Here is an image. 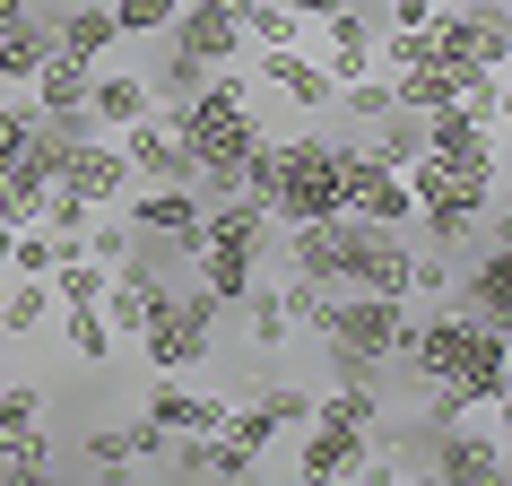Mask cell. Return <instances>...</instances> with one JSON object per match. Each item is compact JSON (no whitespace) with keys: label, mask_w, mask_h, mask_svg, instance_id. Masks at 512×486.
<instances>
[{"label":"cell","mask_w":512,"mask_h":486,"mask_svg":"<svg viewBox=\"0 0 512 486\" xmlns=\"http://www.w3.org/2000/svg\"><path fill=\"white\" fill-rule=\"evenodd\" d=\"M79 460H87V469H131V426H87L79 434Z\"/></svg>","instance_id":"cell-31"},{"label":"cell","mask_w":512,"mask_h":486,"mask_svg":"<svg viewBox=\"0 0 512 486\" xmlns=\"http://www.w3.org/2000/svg\"><path fill=\"white\" fill-rule=\"evenodd\" d=\"M53 313H61L53 278H9V270H0V339H35Z\"/></svg>","instance_id":"cell-22"},{"label":"cell","mask_w":512,"mask_h":486,"mask_svg":"<svg viewBox=\"0 0 512 486\" xmlns=\"http://www.w3.org/2000/svg\"><path fill=\"white\" fill-rule=\"evenodd\" d=\"M174 139H183V157H191L200 200H226L243 183V157L270 139V122L252 113V79H235V61H217L209 79H200V96L174 105Z\"/></svg>","instance_id":"cell-1"},{"label":"cell","mask_w":512,"mask_h":486,"mask_svg":"<svg viewBox=\"0 0 512 486\" xmlns=\"http://www.w3.org/2000/svg\"><path fill=\"white\" fill-rule=\"evenodd\" d=\"M18 9H27V0H0V18H18Z\"/></svg>","instance_id":"cell-39"},{"label":"cell","mask_w":512,"mask_h":486,"mask_svg":"<svg viewBox=\"0 0 512 486\" xmlns=\"http://www.w3.org/2000/svg\"><path fill=\"white\" fill-rule=\"evenodd\" d=\"M61 252H70V243H61L53 226H9L0 270H9V278H53V270H61Z\"/></svg>","instance_id":"cell-24"},{"label":"cell","mask_w":512,"mask_h":486,"mask_svg":"<svg viewBox=\"0 0 512 486\" xmlns=\"http://www.w3.org/2000/svg\"><path fill=\"white\" fill-rule=\"evenodd\" d=\"M200 79H209V61H191V53H174V44H165V61L157 70H148V105H183V96H200Z\"/></svg>","instance_id":"cell-27"},{"label":"cell","mask_w":512,"mask_h":486,"mask_svg":"<svg viewBox=\"0 0 512 486\" xmlns=\"http://www.w3.org/2000/svg\"><path fill=\"white\" fill-rule=\"evenodd\" d=\"M53 183L79 191L87 209H122V200H131V157H122V139L87 131V139H70V148H61V174H53Z\"/></svg>","instance_id":"cell-9"},{"label":"cell","mask_w":512,"mask_h":486,"mask_svg":"<svg viewBox=\"0 0 512 486\" xmlns=\"http://www.w3.org/2000/svg\"><path fill=\"white\" fill-rule=\"evenodd\" d=\"M278 252V217L261 209V200H243V191H226V200H209L200 209V287H209L217 304H243L252 287H261V261Z\"/></svg>","instance_id":"cell-4"},{"label":"cell","mask_w":512,"mask_h":486,"mask_svg":"<svg viewBox=\"0 0 512 486\" xmlns=\"http://www.w3.org/2000/svg\"><path fill=\"white\" fill-rule=\"evenodd\" d=\"M348 209V174H339V139L296 131L278 139V183H270V217L278 226H313V217Z\"/></svg>","instance_id":"cell-5"},{"label":"cell","mask_w":512,"mask_h":486,"mask_svg":"<svg viewBox=\"0 0 512 486\" xmlns=\"http://www.w3.org/2000/svg\"><path fill=\"white\" fill-rule=\"evenodd\" d=\"M217 322H226V304H217L200 278L165 287V304L139 322V356H148V374H191V365H209Z\"/></svg>","instance_id":"cell-7"},{"label":"cell","mask_w":512,"mask_h":486,"mask_svg":"<svg viewBox=\"0 0 512 486\" xmlns=\"http://www.w3.org/2000/svg\"><path fill=\"white\" fill-rule=\"evenodd\" d=\"M44 61H53V18H44V9H18V18H0V87L35 79Z\"/></svg>","instance_id":"cell-20"},{"label":"cell","mask_w":512,"mask_h":486,"mask_svg":"<svg viewBox=\"0 0 512 486\" xmlns=\"http://www.w3.org/2000/svg\"><path fill=\"white\" fill-rule=\"evenodd\" d=\"M408 365H417V382H452L478 417H504L512 348H504L495 322H478V313H426L408 330Z\"/></svg>","instance_id":"cell-2"},{"label":"cell","mask_w":512,"mask_h":486,"mask_svg":"<svg viewBox=\"0 0 512 486\" xmlns=\"http://www.w3.org/2000/svg\"><path fill=\"white\" fill-rule=\"evenodd\" d=\"M113 44H122V27H113V0H61L53 9V53L61 61H113Z\"/></svg>","instance_id":"cell-16"},{"label":"cell","mask_w":512,"mask_h":486,"mask_svg":"<svg viewBox=\"0 0 512 486\" xmlns=\"http://www.w3.org/2000/svg\"><path fill=\"white\" fill-rule=\"evenodd\" d=\"M165 44L174 53H191V61H235L243 53V0H183L174 9V27H165Z\"/></svg>","instance_id":"cell-11"},{"label":"cell","mask_w":512,"mask_h":486,"mask_svg":"<svg viewBox=\"0 0 512 486\" xmlns=\"http://www.w3.org/2000/svg\"><path fill=\"white\" fill-rule=\"evenodd\" d=\"M296 18H330V9H348V0H287Z\"/></svg>","instance_id":"cell-38"},{"label":"cell","mask_w":512,"mask_h":486,"mask_svg":"<svg viewBox=\"0 0 512 486\" xmlns=\"http://www.w3.org/2000/svg\"><path fill=\"white\" fill-rule=\"evenodd\" d=\"M426 478L434 486H504V434L495 426H434L426 434Z\"/></svg>","instance_id":"cell-8"},{"label":"cell","mask_w":512,"mask_h":486,"mask_svg":"<svg viewBox=\"0 0 512 486\" xmlns=\"http://www.w3.org/2000/svg\"><path fill=\"white\" fill-rule=\"evenodd\" d=\"M35 113L53 122V131H70V139H87V61H44L35 70Z\"/></svg>","instance_id":"cell-19"},{"label":"cell","mask_w":512,"mask_h":486,"mask_svg":"<svg viewBox=\"0 0 512 486\" xmlns=\"http://www.w3.org/2000/svg\"><path fill=\"white\" fill-rule=\"evenodd\" d=\"M261 408H270L278 426H304V417H313V391H296V382H270V391H261Z\"/></svg>","instance_id":"cell-36"},{"label":"cell","mask_w":512,"mask_h":486,"mask_svg":"<svg viewBox=\"0 0 512 486\" xmlns=\"http://www.w3.org/2000/svg\"><path fill=\"white\" fill-rule=\"evenodd\" d=\"M0 252H9V217H0Z\"/></svg>","instance_id":"cell-40"},{"label":"cell","mask_w":512,"mask_h":486,"mask_svg":"<svg viewBox=\"0 0 512 486\" xmlns=\"http://www.w3.org/2000/svg\"><path fill=\"white\" fill-rule=\"evenodd\" d=\"M322 348H330V374L339 382H382V365L391 356H408V330H417V304L408 296H339L330 287V304H322Z\"/></svg>","instance_id":"cell-3"},{"label":"cell","mask_w":512,"mask_h":486,"mask_svg":"<svg viewBox=\"0 0 512 486\" xmlns=\"http://www.w3.org/2000/svg\"><path fill=\"white\" fill-rule=\"evenodd\" d=\"M408 226H374L365 217V235H356V261H348V287L356 296H408Z\"/></svg>","instance_id":"cell-13"},{"label":"cell","mask_w":512,"mask_h":486,"mask_svg":"<svg viewBox=\"0 0 512 486\" xmlns=\"http://www.w3.org/2000/svg\"><path fill=\"white\" fill-rule=\"evenodd\" d=\"M261 79H270L287 105H304V113H322V105H330V70L304 53V44H278V53H261Z\"/></svg>","instance_id":"cell-21"},{"label":"cell","mask_w":512,"mask_h":486,"mask_svg":"<svg viewBox=\"0 0 512 486\" xmlns=\"http://www.w3.org/2000/svg\"><path fill=\"white\" fill-rule=\"evenodd\" d=\"M374 18H382V27H426V18H434V0H382Z\"/></svg>","instance_id":"cell-37"},{"label":"cell","mask_w":512,"mask_h":486,"mask_svg":"<svg viewBox=\"0 0 512 486\" xmlns=\"http://www.w3.org/2000/svg\"><path fill=\"white\" fill-rule=\"evenodd\" d=\"M278 304H287V322H296V330H313V322H322V304H330V287L296 278V287H278Z\"/></svg>","instance_id":"cell-35"},{"label":"cell","mask_w":512,"mask_h":486,"mask_svg":"<svg viewBox=\"0 0 512 486\" xmlns=\"http://www.w3.org/2000/svg\"><path fill=\"white\" fill-rule=\"evenodd\" d=\"M365 460H374V426H330V417H304V443H296V478H304V486L365 478Z\"/></svg>","instance_id":"cell-10"},{"label":"cell","mask_w":512,"mask_h":486,"mask_svg":"<svg viewBox=\"0 0 512 486\" xmlns=\"http://www.w3.org/2000/svg\"><path fill=\"white\" fill-rule=\"evenodd\" d=\"M105 287H113L105 261H87V252H61V270H53V296H61V304H105Z\"/></svg>","instance_id":"cell-28"},{"label":"cell","mask_w":512,"mask_h":486,"mask_svg":"<svg viewBox=\"0 0 512 486\" xmlns=\"http://www.w3.org/2000/svg\"><path fill=\"white\" fill-rule=\"evenodd\" d=\"M374 35H382V18L365 9V0H348V9H330V18H322V70H330V87L374 70Z\"/></svg>","instance_id":"cell-14"},{"label":"cell","mask_w":512,"mask_h":486,"mask_svg":"<svg viewBox=\"0 0 512 486\" xmlns=\"http://www.w3.org/2000/svg\"><path fill=\"white\" fill-rule=\"evenodd\" d=\"M61 313H70V356H79V365H105V356H113L105 304H61Z\"/></svg>","instance_id":"cell-30"},{"label":"cell","mask_w":512,"mask_h":486,"mask_svg":"<svg viewBox=\"0 0 512 486\" xmlns=\"http://www.w3.org/2000/svg\"><path fill=\"white\" fill-rule=\"evenodd\" d=\"M44 469H53V434H44V417L0 434V478H44Z\"/></svg>","instance_id":"cell-26"},{"label":"cell","mask_w":512,"mask_h":486,"mask_svg":"<svg viewBox=\"0 0 512 486\" xmlns=\"http://www.w3.org/2000/svg\"><path fill=\"white\" fill-rule=\"evenodd\" d=\"M35 122H44V113H35V105H0V174L18 165V148H27V139H35Z\"/></svg>","instance_id":"cell-34"},{"label":"cell","mask_w":512,"mask_h":486,"mask_svg":"<svg viewBox=\"0 0 512 486\" xmlns=\"http://www.w3.org/2000/svg\"><path fill=\"white\" fill-rule=\"evenodd\" d=\"M174 9H183V0H113V27L122 35H165Z\"/></svg>","instance_id":"cell-33"},{"label":"cell","mask_w":512,"mask_h":486,"mask_svg":"<svg viewBox=\"0 0 512 486\" xmlns=\"http://www.w3.org/2000/svg\"><path fill=\"white\" fill-rule=\"evenodd\" d=\"M200 183H131L122 217H131V235H165V243H200Z\"/></svg>","instance_id":"cell-12"},{"label":"cell","mask_w":512,"mask_h":486,"mask_svg":"<svg viewBox=\"0 0 512 486\" xmlns=\"http://www.w3.org/2000/svg\"><path fill=\"white\" fill-rule=\"evenodd\" d=\"M365 131H374L365 148H356L365 165H408V157H426V122H417V113H400V105L382 113V122H365Z\"/></svg>","instance_id":"cell-23"},{"label":"cell","mask_w":512,"mask_h":486,"mask_svg":"<svg viewBox=\"0 0 512 486\" xmlns=\"http://www.w3.org/2000/svg\"><path fill=\"white\" fill-rule=\"evenodd\" d=\"M417 296H452V252L434 243V252H408V304Z\"/></svg>","instance_id":"cell-32"},{"label":"cell","mask_w":512,"mask_h":486,"mask_svg":"<svg viewBox=\"0 0 512 486\" xmlns=\"http://www.w3.org/2000/svg\"><path fill=\"white\" fill-rule=\"evenodd\" d=\"M243 44L252 53H278V44H304V18L287 0H243Z\"/></svg>","instance_id":"cell-25"},{"label":"cell","mask_w":512,"mask_h":486,"mask_svg":"<svg viewBox=\"0 0 512 486\" xmlns=\"http://www.w3.org/2000/svg\"><path fill=\"white\" fill-rule=\"evenodd\" d=\"M408 191H417V226H426V243L452 252V243H469L486 226L504 174H460V165H443V157H408Z\"/></svg>","instance_id":"cell-6"},{"label":"cell","mask_w":512,"mask_h":486,"mask_svg":"<svg viewBox=\"0 0 512 486\" xmlns=\"http://www.w3.org/2000/svg\"><path fill=\"white\" fill-rule=\"evenodd\" d=\"M122 157H131V183H191V157L183 139H174V122H157V113H139V122H122Z\"/></svg>","instance_id":"cell-15"},{"label":"cell","mask_w":512,"mask_h":486,"mask_svg":"<svg viewBox=\"0 0 512 486\" xmlns=\"http://www.w3.org/2000/svg\"><path fill=\"white\" fill-rule=\"evenodd\" d=\"M139 113H157L148 105V79H131V70H113V61H96L87 70V131H122V122H139Z\"/></svg>","instance_id":"cell-17"},{"label":"cell","mask_w":512,"mask_h":486,"mask_svg":"<svg viewBox=\"0 0 512 486\" xmlns=\"http://www.w3.org/2000/svg\"><path fill=\"white\" fill-rule=\"evenodd\" d=\"M243 330H252V348L270 356V348H287V304H278V287H252V296H243Z\"/></svg>","instance_id":"cell-29"},{"label":"cell","mask_w":512,"mask_h":486,"mask_svg":"<svg viewBox=\"0 0 512 486\" xmlns=\"http://www.w3.org/2000/svg\"><path fill=\"white\" fill-rule=\"evenodd\" d=\"M452 287H460V313H478V322L504 330V313H512V252H504V235H486V252L469 261V278H452Z\"/></svg>","instance_id":"cell-18"}]
</instances>
